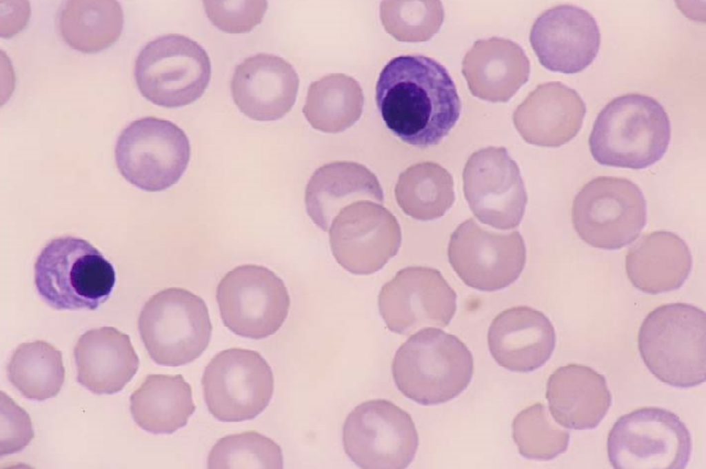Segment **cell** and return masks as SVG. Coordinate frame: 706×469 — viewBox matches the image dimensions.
Here are the masks:
<instances>
[{
	"instance_id": "30bf717a",
	"label": "cell",
	"mask_w": 706,
	"mask_h": 469,
	"mask_svg": "<svg viewBox=\"0 0 706 469\" xmlns=\"http://www.w3.org/2000/svg\"><path fill=\"white\" fill-rule=\"evenodd\" d=\"M646 202L639 187L625 178L598 177L575 197L572 219L587 244L621 248L636 239L646 223Z\"/></svg>"
},
{
	"instance_id": "5bb4252c",
	"label": "cell",
	"mask_w": 706,
	"mask_h": 469,
	"mask_svg": "<svg viewBox=\"0 0 706 469\" xmlns=\"http://www.w3.org/2000/svg\"><path fill=\"white\" fill-rule=\"evenodd\" d=\"M447 256L465 284L493 292L510 286L519 277L526 262V248L519 232L492 231L470 218L451 234Z\"/></svg>"
},
{
	"instance_id": "836d02e7",
	"label": "cell",
	"mask_w": 706,
	"mask_h": 469,
	"mask_svg": "<svg viewBox=\"0 0 706 469\" xmlns=\"http://www.w3.org/2000/svg\"><path fill=\"white\" fill-rule=\"evenodd\" d=\"M283 466L280 446L255 431L221 438L213 446L208 459V468H282Z\"/></svg>"
},
{
	"instance_id": "4fadbf2b",
	"label": "cell",
	"mask_w": 706,
	"mask_h": 469,
	"mask_svg": "<svg viewBox=\"0 0 706 469\" xmlns=\"http://www.w3.org/2000/svg\"><path fill=\"white\" fill-rule=\"evenodd\" d=\"M203 397L210 412L223 422L250 420L268 406L274 377L257 352L230 348L216 354L202 377Z\"/></svg>"
},
{
	"instance_id": "f546056e",
	"label": "cell",
	"mask_w": 706,
	"mask_h": 469,
	"mask_svg": "<svg viewBox=\"0 0 706 469\" xmlns=\"http://www.w3.org/2000/svg\"><path fill=\"white\" fill-rule=\"evenodd\" d=\"M394 193L402 210L420 221L441 217L455 200L452 175L434 162L418 163L407 168L399 175Z\"/></svg>"
},
{
	"instance_id": "277c9868",
	"label": "cell",
	"mask_w": 706,
	"mask_h": 469,
	"mask_svg": "<svg viewBox=\"0 0 706 469\" xmlns=\"http://www.w3.org/2000/svg\"><path fill=\"white\" fill-rule=\"evenodd\" d=\"M649 371L668 385L689 388L706 379V315L690 304L660 306L644 319L638 337Z\"/></svg>"
},
{
	"instance_id": "cb8c5ba5",
	"label": "cell",
	"mask_w": 706,
	"mask_h": 469,
	"mask_svg": "<svg viewBox=\"0 0 706 469\" xmlns=\"http://www.w3.org/2000/svg\"><path fill=\"white\" fill-rule=\"evenodd\" d=\"M546 398L555 421L574 430L597 427L612 403L604 376L576 363L560 367L549 376Z\"/></svg>"
},
{
	"instance_id": "6da1fadb",
	"label": "cell",
	"mask_w": 706,
	"mask_h": 469,
	"mask_svg": "<svg viewBox=\"0 0 706 469\" xmlns=\"http://www.w3.org/2000/svg\"><path fill=\"white\" fill-rule=\"evenodd\" d=\"M376 102L387 128L419 148L440 143L461 110L447 69L421 54L401 55L386 63L376 82Z\"/></svg>"
},
{
	"instance_id": "4316f807",
	"label": "cell",
	"mask_w": 706,
	"mask_h": 469,
	"mask_svg": "<svg viewBox=\"0 0 706 469\" xmlns=\"http://www.w3.org/2000/svg\"><path fill=\"white\" fill-rule=\"evenodd\" d=\"M136 423L153 434H172L185 426L196 406L181 375H148L130 397Z\"/></svg>"
},
{
	"instance_id": "e575fe53",
	"label": "cell",
	"mask_w": 706,
	"mask_h": 469,
	"mask_svg": "<svg viewBox=\"0 0 706 469\" xmlns=\"http://www.w3.org/2000/svg\"><path fill=\"white\" fill-rule=\"evenodd\" d=\"M211 22L229 33L250 31L261 23L267 10L266 1H204Z\"/></svg>"
},
{
	"instance_id": "e0dca14e",
	"label": "cell",
	"mask_w": 706,
	"mask_h": 469,
	"mask_svg": "<svg viewBox=\"0 0 706 469\" xmlns=\"http://www.w3.org/2000/svg\"><path fill=\"white\" fill-rule=\"evenodd\" d=\"M456 299L439 270L414 266L401 269L382 286L378 306L390 331L408 335L425 326H448L456 310Z\"/></svg>"
},
{
	"instance_id": "2e32d148",
	"label": "cell",
	"mask_w": 706,
	"mask_h": 469,
	"mask_svg": "<svg viewBox=\"0 0 706 469\" xmlns=\"http://www.w3.org/2000/svg\"><path fill=\"white\" fill-rule=\"evenodd\" d=\"M463 191L475 217L500 230L517 227L527 197L517 163L504 147L474 152L465 163Z\"/></svg>"
},
{
	"instance_id": "ba28073f",
	"label": "cell",
	"mask_w": 706,
	"mask_h": 469,
	"mask_svg": "<svg viewBox=\"0 0 706 469\" xmlns=\"http://www.w3.org/2000/svg\"><path fill=\"white\" fill-rule=\"evenodd\" d=\"M134 77L148 100L159 106L178 108L203 95L210 79L211 63L198 43L169 34L151 41L141 50Z\"/></svg>"
},
{
	"instance_id": "44dd1931",
	"label": "cell",
	"mask_w": 706,
	"mask_h": 469,
	"mask_svg": "<svg viewBox=\"0 0 706 469\" xmlns=\"http://www.w3.org/2000/svg\"><path fill=\"white\" fill-rule=\"evenodd\" d=\"M586 106L578 92L560 81L541 83L518 106L513 122L528 143L558 147L581 130Z\"/></svg>"
},
{
	"instance_id": "3957f363",
	"label": "cell",
	"mask_w": 706,
	"mask_h": 469,
	"mask_svg": "<svg viewBox=\"0 0 706 469\" xmlns=\"http://www.w3.org/2000/svg\"><path fill=\"white\" fill-rule=\"evenodd\" d=\"M472 355L457 337L426 327L412 335L396 350L392 364L398 390L424 406L447 402L470 384Z\"/></svg>"
},
{
	"instance_id": "d6a6232c",
	"label": "cell",
	"mask_w": 706,
	"mask_h": 469,
	"mask_svg": "<svg viewBox=\"0 0 706 469\" xmlns=\"http://www.w3.org/2000/svg\"><path fill=\"white\" fill-rule=\"evenodd\" d=\"M380 18L386 32L396 40L423 42L440 29L444 10L440 1H383Z\"/></svg>"
},
{
	"instance_id": "d590c367",
	"label": "cell",
	"mask_w": 706,
	"mask_h": 469,
	"mask_svg": "<svg viewBox=\"0 0 706 469\" xmlns=\"http://www.w3.org/2000/svg\"><path fill=\"white\" fill-rule=\"evenodd\" d=\"M5 411L1 409V419L5 430H1V455L17 452L23 449L34 437L32 423L26 412L6 395Z\"/></svg>"
},
{
	"instance_id": "7c38bea8",
	"label": "cell",
	"mask_w": 706,
	"mask_h": 469,
	"mask_svg": "<svg viewBox=\"0 0 706 469\" xmlns=\"http://www.w3.org/2000/svg\"><path fill=\"white\" fill-rule=\"evenodd\" d=\"M216 297L224 325L234 334L253 339L278 331L290 306L283 280L269 268L254 264L227 272L217 286Z\"/></svg>"
},
{
	"instance_id": "7402d4cb",
	"label": "cell",
	"mask_w": 706,
	"mask_h": 469,
	"mask_svg": "<svg viewBox=\"0 0 706 469\" xmlns=\"http://www.w3.org/2000/svg\"><path fill=\"white\" fill-rule=\"evenodd\" d=\"M77 381L96 395H113L136 375L139 359L129 335L114 327L91 329L74 348Z\"/></svg>"
},
{
	"instance_id": "9a60e30c",
	"label": "cell",
	"mask_w": 706,
	"mask_h": 469,
	"mask_svg": "<svg viewBox=\"0 0 706 469\" xmlns=\"http://www.w3.org/2000/svg\"><path fill=\"white\" fill-rule=\"evenodd\" d=\"M329 238L341 267L355 275H369L397 254L402 234L397 219L388 209L370 200H360L336 215Z\"/></svg>"
},
{
	"instance_id": "ac0fdd59",
	"label": "cell",
	"mask_w": 706,
	"mask_h": 469,
	"mask_svg": "<svg viewBox=\"0 0 706 469\" xmlns=\"http://www.w3.org/2000/svg\"><path fill=\"white\" fill-rule=\"evenodd\" d=\"M530 41L546 69L574 74L596 58L601 34L593 16L574 5L557 6L543 12L533 23Z\"/></svg>"
},
{
	"instance_id": "83f0119b",
	"label": "cell",
	"mask_w": 706,
	"mask_h": 469,
	"mask_svg": "<svg viewBox=\"0 0 706 469\" xmlns=\"http://www.w3.org/2000/svg\"><path fill=\"white\" fill-rule=\"evenodd\" d=\"M123 14L114 0H72L62 8L59 29L72 48L92 53L110 47L120 37Z\"/></svg>"
},
{
	"instance_id": "8fae6325",
	"label": "cell",
	"mask_w": 706,
	"mask_h": 469,
	"mask_svg": "<svg viewBox=\"0 0 706 469\" xmlns=\"http://www.w3.org/2000/svg\"><path fill=\"white\" fill-rule=\"evenodd\" d=\"M343 443L347 455L361 468L401 469L413 461L418 436L407 412L390 401L372 399L348 415Z\"/></svg>"
},
{
	"instance_id": "f1b7e54d",
	"label": "cell",
	"mask_w": 706,
	"mask_h": 469,
	"mask_svg": "<svg viewBox=\"0 0 706 469\" xmlns=\"http://www.w3.org/2000/svg\"><path fill=\"white\" fill-rule=\"evenodd\" d=\"M363 104V90L354 78L330 74L310 84L303 112L314 128L338 133L359 120Z\"/></svg>"
},
{
	"instance_id": "d6986e66",
	"label": "cell",
	"mask_w": 706,
	"mask_h": 469,
	"mask_svg": "<svg viewBox=\"0 0 706 469\" xmlns=\"http://www.w3.org/2000/svg\"><path fill=\"white\" fill-rule=\"evenodd\" d=\"M299 80L283 58L260 53L239 64L231 81L233 100L249 118L261 121L284 117L294 106Z\"/></svg>"
},
{
	"instance_id": "52a82bcc",
	"label": "cell",
	"mask_w": 706,
	"mask_h": 469,
	"mask_svg": "<svg viewBox=\"0 0 706 469\" xmlns=\"http://www.w3.org/2000/svg\"><path fill=\"white\" fill-rule=\"evenodd\" d=\"M607 447L610 464L616 469H683L689 463L692 443L676 415L646 407L615 422Z\"/></svg>"
},
{
	"instance_id": "7a4b0ae2",
	"label": "cell",
	"mask_w": 706,
	"mask_h": 469,
	"mask_svg": "<svg viewBox=\"0 0 706 469\" xmlns=\"http://www.w3.org/2000/svg\"><path fill=\"white\" fill-rule=\"evenodd\" d=\"M670 138V122L662 105L632 93L614 99L600 112L589 146L601 165L643 169L663 157Z\"/></svg>"
},
{
	"instance_id": "4dcf8cb0",
	"label": "cell",
	"mask_w": 706,
	"mask_h": 469,
	"mask_svg": "<svg viewBox=\"0 0 706 469\" xmlns=\"http://www.w3.org/2000/svg\"><path fill=\"white\" fill-rule=\"evenodd\" d=\"M6 370L10 382L23 397L32 400L55 397L65 380L61 352L41 340L21 343Z\"/></svg>"
},
{
	"instance_id": "d4e9b609",
	"label": "cell",
	"mask_w": 706,
	"mask_h": 469,
	"mask_svg": "<svg viewBox=\"0 0 706 469\" xmlns=\"http://www.w3.org/2000/svg\"><path fill=\"white\" fill-rule=\"evenodd\" d=\"M382 203L379 180L367 168L352 161H336L319 168L305 188L306 211L315 225L327 231L345 206L360 200Z\"/></svg>"
},
{
	"instance_id": "8992f818",
	"label": "cell",
	"mask_w": 706,
	"mask_h": 469,
	"mask_svg": "<svg viewBox=\"0 0 706 469\" xmlns=\"http://www.w3.org/2000/svg\"><path fill=\"white\" fill-rule=\"evenodd\" d=\"M138 326L150 357L159 365L171 367L199 357L210 343L212 330L205 301L177 287L152 295L140 312Z\"/></svg>"
},
{
	"instance_id": "5b68a950",
	"label": "cell",
	"mask_w": 706,
	"mask_h": 469,
	"mask_svg": "<svg viewBox=\"0 0 706 469\" xmlns=\"http://www.w3.org/2000/svg\"><path fill=\"white\" fill-rule=\"evenodd\" d=\"M116 282L112 264L88 241L72 236L53 239L34 264V283L42 299L57 310H96L110 297Z\"/></svg>"
},
{
	"instance_id": "1f68e13d",
	"label": "cell",
	"mask_w": 706,
	"mask_h": 469,
	"mask_svg": "<svg viewBox=\"0 0 706 469\" xmlns=\"http://www.w3.org/2000/svg\"><path fill=\"white\" fill-rule=\"evenodd\" d=\"M512 437L519 453L529 459L547 461L567 449L569 432L553 421L541 403L520 412L512 423Z\"/></svg>"
},
{
	"instance_id": "ffe728a7",
	"label": "cell",
	"mask_w": 706,
	"mask_h": 469,
	"mask_svg": "<svg viewBox=\"0 0 706 469\" xmlns=\"http://www.w3.org/2000/svg\"><path fill=\"white\" fill-rule=\"evenodd\" d=\"M490 352L503 368L527 372L543 366L551 357L556 333L549 319L528 306H516L500 312L487 333Z\"/></svg>"
},
{
	"instance_id": "484cf974",
	"label": "cell",
	"mask_w": 706,
	"mask_h": 469,
	"mask_svg": "<svg viewBox=\"0 0 706 469\" xmlns=\"http://www.w3.org/2000/svg\"><path fill=\"white\" fill-rule=\"evenodd\" d=\"M692 267V257L687 245L672 232L643 234L625 255V269L632 283L652 295L681 287Z\"/></svg>"
},
{
	"instance_id": "603a6c76",
	"label": "cell",
	"mask_w": 706,
	"mask_h": 469,
	"mask_svg": "<svg viewBox=\"0 0 706 469\" xmlns=\"http://www.w3.org/2000/svg\"><path fill=\"white\" fill-rule=\"evenodd\" d=\"M530 63L512 40L492 37L479 39L465 54L462 74L471 93L493 103L508 101L528 80Z\"/></svg>"
},
{
	"instance_id": "9c48e42d",
	"label": "cell",
	"mask_w": 706,
	"mask_h": 469,
	"mask_svg": "<svg viewBox=\"0 0 706 469\" xmlns=\"http://www.w3.org/2000/svg\"><path fill=\"white\" fill-rule=\"evenodd\" d=\"M115 160L122 176L148 192L170 188L190 158L189 139L173 122L147 117L130 123L118 137Z\"/></svg>"
}]
</instances>
